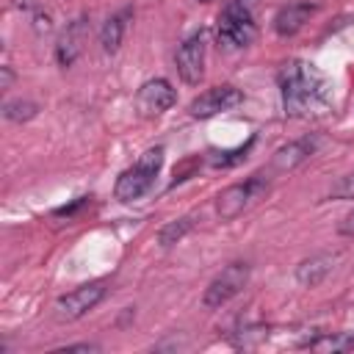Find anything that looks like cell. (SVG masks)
Returning a JSON list of instances; mask_svg holds the SVG:
<instances>
[{
    "label": "cell",
    "instance_id": "cell-6",
    "mask_svg": "<svg viewBox=\"0 0 354 354\" xmlns=\"http://www.w3.org/2000/svg\"><path fill=\"white\" fill-rule=\"evenodd\" d=\"M266 188H268V183H266V177H260V174H254V177H249V180H243V183L227 185V188L216 196V213H218V218H221V221L238 218Z\"/></svg>",
    "mask_w": 354,
    "mask_h": 354
},
{
    "label": "cell",
    "instance_id": "cell-2",
    "mask_svg": "<svg viewBox=\"0 0 354 354\" xmlns=\"http://www.w3.org/2000/svg\"><path fill=\"white\" fill-rule=\"evenodd\" d=\"M254 36H257L254 0H227V6L218 14V28H216L218 47L241 50V47H249Z\"/></svg>",
    "mask_w": 354,
    "mask_h": 354
},
{
    "label": "cell",
    "instance_id": "cell-16",
    "mask_svg": "<svg viewBox=\"0 0 354 354\" xmlns=\"http://www.w3.org/2000/svg\"><path fill=\"white\" fill-rule=\"evenodd\" d=\"M191 230H194V218H191V216H183V218L166 221V224L158 230V243H160L163 249H169V246H174L177 241H183Z\"/></svg>",
    "mask_w": 354,
    "mask_h": 354
},
{
    "label": "cell",
    "instance_id": "cell-12",
    "mask_svg": "<svg viewBox=\"0 0 354 354\" xmlns=\"http://www.w3.org/2000/svg\"><path fill=\"white\" fill-rule=\"evenodd\" d=\"M86 33H88V19L86 17H80V19H75L66 30H64V36L58 39V44H55V61H58V66H72L75 64V58L80 55V50H83V39H86Z\"/></svg>",
    "mask_w": 354,
    "mask_h": 354
},
{
    "label": "cell",
    "instance_id": "cell-17",
    "mask_svg": "<svg viewBox=\"0 0 354 354\" xmlns=\"http://www.w3.org/2000/svg\"><path fill=\"white\" fill-rule=\"evenodd\" d=\"M36 113H39V105H36L33 100H8V102L3 105V116H6L8 122H17V124L30 122Z\"/></svg>",
    "mask_w": 354,
    "mask_h": 354
},
{
    "label": "cell",
    "instance_id": "cell-14",
    "mask_svg": "<svg viewBox=\"0 0 354 354\" xmlns=\"http://www.w3.org/2000/svg\"><path fill=\"white\" fill-rule=\"evenodd\" d=\"M127 14H130V8H124V11H119V14H111L108 19H105V25H102V30H100V44H102V53H108V55H113L119 47H122V39H124V19H127Z\"/></svg>",
    "mask_w": 354,
    "mask_h": 354
},
{
    "label": "cell",
    "instance_id": "cell-22",
    "mask_svg": "<svg viewBox=\"0 0 354 354\" xmlns=\"http://www.w3.org/2000/svg\"><path fill=\"white\" fill-rule=\"evenodd\" d=\"M337 235H346V238H354V210L343 216V221L337 224Z\"/></svg>",
    "mask_w": 354,
    "mask_h": 354
},
{
    "label": "cell",
    "instance_id": "cell-21",
    "mask_svg": "<svg viewBox=\"0 0 354 354\" xmlns=\"http://www.w3.org/2000/svg\"><path fill=\"white\" fill-rule=\"evenodd\" d=\"M86 202H88V196H80V199H77V202H72L69 207H58L53 216H55V218H66V221H69L80 207H86Z\"/></svg>",
    "mask_w": 354,
    "mask_h": 354
},
{
    "label": "cell",
    "instance_id": "cell-7",
    "mask_svg": "<svg viewBox=\"0 0 354 354\" xmlns=\"http://www.w3.org/2000/svg\"><path fill=\"white\" fill-rule=\"evenodd\" d=\"M174 102H177V91H174V86L166 77H149V80H144L138 86L136 97H133L136 113L141 119H155V116L166 113Z\"/></svg>",
    "mask_w": 354,
    "mask_h": 354
},
{
    "label": "cell",
    "instance_id": "cell-1",
    "mask_svg": "<svg viewBox=\"0 0 354 354\" xmlns=\"http://www.w3.org/2000/svg\"><path fill=\"white\" fill-rule=\"evenodd\" d=\"M277 86L285 116L315 119L332 111V83L301 58H290L277 69Z\"/></svg>",
    "mask_w": 354,
    "mask_h": 354
},
{
    "label": "cell",
    "instance_id": "cell-11",
    "mask_svg": "<svg viewBox=\"0 0 354 354\" xmlns=\"http://www.w3.org/2000/svg\"><path fill=\"white\" fill-rule=\"evenodd\" d=\"M315 3H304V0H299V3H288V6H282L277 14H274V33L277 36H282V39H288V36H296L307 22H310V17L315 14Z\"/></svg>",
    "mask_w": 354,
    "mask_h": 354
},
{
    "label": "cell",
    "instance_id": "cell-19",
    "mask_svg": "<svg viewBox=\"0 0 354 354\" xmlns=\"http://www.w3.org/2000/svg\"><path fill=\"white\" fill-rule=\"evenodd\" d=\"M329 199H354V174H343L326 194Z\"/></svg>",
    "mask_w": 354,
    "mask_h": 354
},
{
    "label": "cell",
    "instance_id": "cell-20",
    "mask_svg": "<svg viewBox=\"0 0 354 354\" xmlns=\"http://www.w3.org/2000/svg\"><path fill=\"white\" fill-rule=\"evenodd\" d=\"M33 28H36V33H50V30H53L50 14L41 11V8H36V14H33Z\"/></svg>",
    "mask_w": 354,
    "mask_h": 354
},
{
    "label": "cell",
    "instance_id": "cell-8",
    "mask_svg": "<svg viewBox=\"0 0 354 354\" xmlns=\"http://www.w3.org/2000/svg\"><path fill=\"white\" fill-rule=\"evenodd\" d=\"M241 102H243V91L230 86V83H224V86H213V88L196 94L188 102V113L194 119H210V116L224 113V111H230V108H235Z\"/></svg>",
    "mask_w": 354,
    "mask_h": 354
},
{
    "label": "cell",
    "instance_id": "cell-15",
    "mask_svg": "<svg viewBox=\"0 0 354 354\" xmlns=\"http://www.w3.org/2000/svg\"><path fill=\"white\" fill-rule=\"evenodd\" d=\"M304 348H315V351H348L354 348V335L346 332H318L315 337H310L304 343Z\"/></svg>",
    "mask_w": 354,
    "mask_h": 354
},
{
    "label": "cell",
    "instance_id": "cell-5",
    "mask_svg": "<svg viewBox=\"0 0 354 354\" xmlns=\"http://www.w3.org/2000/svg\"><path fill=\"white\" fill-rule=\"evenodd\" d=\"M105 293H108V288H105V282H83V285H77L75 290H69V293H64V296H58L55 299V304H53V315L58 318V321H77V318H83L86 313H91L102 299H105Z\"/></svg>",
    "mask_w": 354,
    "mask_h": 354
},
{
    "label": "cell",
    "instance_id": "cell-4",
    "mask_svg": "<svg viewBox=\"0 0 354 354\" xmlns=\"http://www.w3.org/2000/svg\"><path fill=\"white\" fill-rule=\"evenodd\" d=\"M249 274H252L249 263H243V260H232V263H227V266L210 279V285L205 288L202 304H205L207 310H216V307L227 304L230 299H235V296L246 288Z\"/></svg>",
    "mask_w": 354,
    "mask_h": 354
},
{
    "label": "cell",
    "instance_id": "cell-18",
    "mask_svg": "<svg viewBox=\"0 0 354 354\" xmlns=\"http://www.w3.org/2000/svg\"><path fill=\"white\" fill-rule=\"evenodd\" d=\"M252 144H254V138H249L243 147H235V149H221V152H213L207 160H210V166H216V169H230V166H235V163H241L246 155H249V149H252Z\"/></svg>",
    "mask_w": 354,
    "mask_h": 354
},
{
    "label": "cell",
    "instance_id": "cell-23",
    "mask_svg": "<svg viewBox=\"0 0 354 354\" xmlns=\"http://www.w3.org/2000/svg\"><path fill=\"white\" fill-rule=\"evenodd\" d=\"M14 83V72L11 66H0V88H8Z\"/></svg>",
    "mask_w": 354,
    "mask_h": 354
},
{
    "label": "cell",
    "instance_id": "cell-9",
    "mask_svg": "<svg viewBox=\"0 0 354 354\" xmlns=\"http://www.w3.org/2000/svg\"><path fill=\"white\" fill-rule=\"evenodd\" d=\"M174 66H177V75H180L183 83H188V86H199L202 83V77H205V36L202 33L188 36L177 47Z\"/></svg>",
    "mask_w": 354,
    "mask_h": 354
},
{
    "label": "cell",
    "instance_id": "cell-10",
    "mask_svg": "<svg viewBox=\"0 0 354 354\" xmlns=\"http://www.w3.org/2000/svg\"><path fill=\"white\" fill-rule=\"evenodd\" d=\"M315 147H318V141H315L313 136H304V138H296V141L282 144V147L271 155V160H268V171H274V174L293 171L296 166H301V163L315 152Z\"/></svg>",
    "mask_w": 354,
    "mask_h": 354
},
{
    "label": "cell",
    "instance_id": "cell-3",
    "mask_svg": "<svg viewBox=\"0 0 354 354\" xmlns=\"http://www.w3.org/2000/svg\"><path fill=\"white\" fill-rule=\"evenodd\" d=\"M163 166V147H149L138 155V160L133 166H127L119 177H116V185H113V196L119 202H136L141 199L144 194L152 191L155 185V177Z\"/></svg>",
    "mask_w": 354,
    "mask_h": 354
},
{
    "label": "cell",
    "instance_id": "cell-13",
    "mask_svg": "<svg viewBox=\"0 0 354 354\" xmlns=\"http://www.w3.org/2000/svg\"><path fill=\"white\" fill-rule=\"evenodd\" d=\"M332 268H335V254H329V252L310 254L296 266V282L304 288H318L332 274Z\"/></svg>",
    "mask_w": 354,
    "mask_h": 354
},
{
    "label": "cell",
    "instance_id": "cell-24",
    "mask_svg": "<svg viewBox=\"0 0 354 354\" xmlns=\"http://www.w3.org/2000/svg\"><path fill=\"white\" fill-rule=\"evenodd\" d=\"M199 3H210V0H199Z\"/></svg>",
    "mask_w": 354,
    "mask_h": 354
}]
</instances>
